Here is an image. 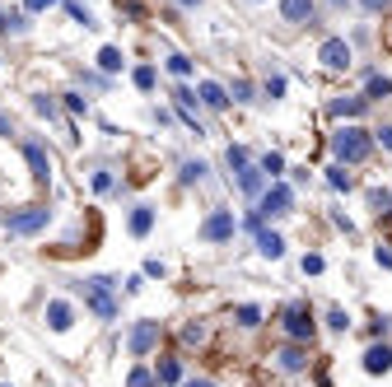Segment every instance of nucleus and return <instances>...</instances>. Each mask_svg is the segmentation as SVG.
Here are the masks:
<instances>
[{
	"label": "nucleus",
	"mask_w": 392,
	"mask_h": 387,
	"mask_svg": "<svg viewBox=\"0 0 392 387\" xmlns=\"http://www.w3.org/2000/svg\"><path fill=\"white\" fill-rule=\"evenodd\" d=\"M317 61L327 65V70H350L355 52H350V42H345V38H322V47H317Z\"/></svg>",
	"instance_id": "423d86ee"
},
{
	"label": "nucleus",
	"mask_w": 392,
	"mask_h": 387,
	"mask_svg": "<svg viewBox=\"0 0 392 387\" xmlns=\"http://www.w3.org/2000/svg\"><path fill=\"white\" fill-rule=\"evenodd\" d=\"M65 15L75 19L79 29H94V19H89V10H84V5H79V0H65Z\"/></svg>",
	"instance_id": "4be33fe9"
},
{
	"label": "nucleus",
	"mask_w": 392,
	"mask_h": 387,
	"mask_svg": "<svg viewBox=\"0 0 392 387\" xmlns=\"http://www.w3.org/2000/svg\"><path fill=\"white\" fill-rule=\"evenodd\" d=\"M234 229H238L234 210H210V215H205V224H201V238H205V243H229V238H234Z\"/></svg>",
	"instance_id": "39448f33"
},
{
	"label": "nucleus",
	"mask_w": 392,
	"mask_h": 387,
	"mask_svg": "<svg viewBox=\"0 0 392 387\" xmlns=\"http://www.w3.org/2000/svg\"><path fill=\"white\" fill-rule=\"evenodd\" d=\"M131 79H136V89H155V65H136Z\"/></svg>",
	"instance_id": "a878e982"
},
{
	"label": "nucleus",
	"mask_w": 392,
	"mask_h": 387,
	"mask_svg": "<svg viewBox=\"0 0 392 387\" xmlns=\"http://www.w3.org/2000/svg\"><path fill=\"white\" fill-rule=\"evenodd\" d=\"M94 191H112V173H94Z\"/></svg>",
	"instance_id": "58836bf2"
},
{
	"label": "nucleus",
	"mask_w": 392,
	"mask_h": 387,
	"mask_svg": "<svg viewBox=\"0 0 392 387\" xmlns=\"http://www.w3.org/2000/svg\"><path fill=\"white\" fill-rule=\"evenodd\" d=\"M182 378V364L178 359H159V383H178Z\"/></svg>",
	"instance_id": "5701e85b"
},
{
	"label": "nucleus",
	"mask_w": 392,
	"mask_h": 387,
	"mask_svg": "<svg viewBox=\"0 0 392 387\" xmlns=\"http://www.w3.org/2000/svg\"><path fill=\"white\" fill-rule=\"evenodd\" d=\"M262 322V308H257V303H243V308H238V326H257Z\"/></svg>",
	"instance_id": "cd10ccee"
},
{
	"label": "nucleus",
	"mask_w": 392,
	"mask_h": 387,
	"mask_svg": "<svg viewBox=\"0 0 392 387\" xmlns=\"http://www.w3.org/2000/svg\"><path fill=\"white\" fill-rule=\"evenodd\" d=\"M299 266H304V276H322V266H327V262H322L317 252H304V262H299Z\"/></svg>",
	"instance_id": "c756f323"
},
{
	"label": "nucleus",
	"mask_w": 392,
	"mask_h": 387,
	"mask_svg": "<svg viewBox=\"0 0 392 387\" xmlns=\"http://www.w3.org/2000/svg\"><path fill=\"white\" fill-rule=\"evenodd\" d=\"M276 364H281L285 373H299V369H308V350L290 341V345H285V350H281V355H276Z\"/></svg>",
	"instance_id": "f8f14e48"
},
{
	"label": "nucleus",
	"mask_w": 392,
	"mask_h": 387,
	"mask_svg": "<svg viewBox=\"0 0 392 387\" xmlns=\"http://www.w3.org/2000/svg\"><path fill=\"white\" fill-rule=\"evenodd\" d=\"M331 155H336V164H364V159L374 155V136L360 131V126H341L331 136Z\"/></svg>",
	"instance_id": "f257e3e1"
},
{
	"label": "nucleus",
	"mask_w": 392,
	"mask_h": 387,
	"mask_svg": "<svg viewBox=\"0 0 392 387\" xmlns=\"http://www.w3.org/2000/svg\"><path fill=\"white\" fill-rule=\"evenodd\" d=\"M0 29H10V33H24V29H29V24H24V10H15V15H10L5 24H0Z\"/></svg>",
	"instance_id": "72a5a7b5"
},
{
	"label": "nucleus",
	"mask_w": 392,
	"mask_h": 387,
	"mask_svg": "<svg viewBox=\"0 0 392 387\" xmlns=\"http://www.w3.org/2000/svg\"><path fill=\"white\" fill-rule=\"evenodd\" d=\"M369 201H374V205H378V215H383V210L392 205V196H388V191H369Z\"/></svg>",
	"instance_id": "e433bc0d"
},
{
	"label": "nucleus",
	"mask_w": 392,
	"mask_h": 387,
	"mask_svg": "<svg viewBox=\"0 0 392 387\" xmlns=\"http://www.w3.org/2000/svg\"><path fill=\"white\" fill-rule=\"evenodd\" d=\"M392 93V79L378 75V70H369V79H364V98H388Z\"/></svg>",
	"instance_id": "6ab92c4d"
},
{
	"label": "nucleus",
	"mask_w": 392,
	"mask_h": 387,
	"mask_svg": "<svg viewBox=\"0 0 392 387\" xmlns=\"http://www.w3.org/2000/svg\"><path fill=\"white\" fill-rule=\"evenodd\" d=\"M238 187H243V196H262L271 182H267V173L257 168V164H248V168L238 173Z\"/></svg>",
	"instance_id": "9b49d317"
},
{
	"label": "nucleus",
	"mask_w": 392,
	"mask_h": 387,
	"mask_svg": "<svg viewBox=\"0 0 392 387\" xmlns=\"http://www.w3.org/2000/svg\"><path fill=\"white\" fill-rule=\"evenodd\" d=\"M33 112H42V117H56V103H52L47 93H38V98H33Z\"/></svg>",
	"instance_id": "473e14b6"
},
{
	"label": "nucleus",
	"mask_w": 392,
	"mask_h": 387,
	"mask_svg": "<svg viewBox=\"0 0 392 387\" xmlns=\"http://www.w3.org/2000/svg\"><path fill=\"white\" fill-rule=\"evenodd\" d=\"M369 108V98H331V117H360V112Z\"/></svg>",
	"instance_id": "f3484780"
},
{
	"label": "nucleus",
	"mask_w": 392,
	"mask_h": 387,
	"mask_svg": "<svg viewBox=\"0 0 392 387\" xmlns=\"http://www.w3.org/2000/svg\"><path fill=\"white\" fill-rule=\"evenodd\" d=\"M168 70H173L178 79H187V75H191V61H187V56H178V52H173V56H168Z\"/></svg>",
	"instance_id": "7c9ffc66"
},
{
	"label": "nucleus",
	"mask_w": 392,
	"mask_h": 387,
	"mask_svg": "<svg viewBox=\"0 0 392 387\" xmlns=\"http://www.w3.org/2000/svg\"><path fill=\"white\" fill-rule=\"evenodd\" d=\"M187 387H215L210 378H187Z\"/></svg>",
	"instance_id": "79ce46f5"
},
{
	"label": "nucleus",
	"mask_w": 392,
	"mask_h": 387,
	"mask_svg": "<svg viewBox=\"0 0 392 387\" xmlns=\"http://www.w3.org/2000/svg\"><path fill=\"white\" fill-rule=\"evenodd\" d=\"M205 173H210V168H205L201 159H187V164H182V182H201Z\"/></svg>",
	"instance_id": "393cba45"
},
{
	"label": "nucleus",
	"mask_w": 392,
	"mask_h": 387,
	"mask_svg": "<svg viewBox=\"0 0 392 387\" xmlns=\"http://www.w3.org/2000/svg\"><path fill=\"white\" fill-rule=\"evenodd\" d=\"M257 215H262V219L295 215V191H290V182H271L267 191L257 196Z\"/></svg>",
	"instance_id": "f03ea898"
},
{
	"label": "nucleus",
	"mask_w": 392,
	"mask_h": 387,
	"mask_svg": "<svg viewBox=\"0 0 392 387\" xmlns=\"http://www.w3.org/2000/svg\"><path fill=\"white\" fill-rule=\"evenodd\" d=\"M56 0H24V15H38V10H52Z\"/></svg>",
	"instance_id": "f704fd0d"
},
{
	"label": "nucleus",
	"mask_w": 392,
	"mask_h": 387,
	"mask_svg": "<svg viewBox=\"0 0 392 387\" xmlns=\"http://www.w3.org/2000/svg\"><path fill=\"white\" fill-rule=\"evenodd\" d=\"M378 266H383V271H392V252L388 248H378Z\"/></svg>",
	"instance_id": "a19ab883"
},
{
	"label": "nucleus",
	"mask_w": 392,
	"mask_h": 387,
	"mask_svg": "<svg viewBox=\"0 0 392 387\" xmlns=\"http://www.w3.org/2000/svg\"><path fill=\"white\" fill-rule=\"evenodd\" d=\"M234 98H238V103H248V98H252V84H248V79H238V84H234Z\"/></svg>",
	"instance_id": "4c0bfd02"
},
{
	"label": "nucleus",
	"mask_w": 392,
	"mask_h": 387,
	"mask_svg": "<svg viewBox=\"0 0 392 387\" xmlns=\"http://www.w3.org/2000/svg\"><path fill=\"white\" fill-rule=\"evenodd\" d=\"M0 136H10V117L5 112H0Z\"/></svg>",
	"instance_id": "37998d69"
},
{
	"label": "nucleus",
	"mask_w": 392,
	"mask_h": 387,
	"mask_svg": "<svg viewBox=\"0 0 392 387\" xmlns=\"http://www.w3.org/2000/svg\"><path fill=\"white\" fill-rule=\"evenodd\" d=\"M47 219H52V210H47V205H29V210H19V215H10V233H19V238H29V233L47 229Z\"/></svg>",
	"instance_id": "0eeeda50"
},
{
	"label": "nucleus",
	"mask_w": 392,
	"mask_h": 387,
	"mask_svg": "<svg viewBox=\"0 0 392 387\" xmlns=\"http://www.w3.org/2000/svg\"><path fill=\"white\" fill-rule=\"evenodd\" d=\"M150 229H155V205H136V210H131V233L145 238Z\"/></svg>",
	"instance_id": "a211bd4d"
},
{
	"label": "nucleus",
	"mask_w": 392,
	"mask_h": 387,
	"mask_svg": "<svg viewBox=\"0 0 392 387\" xmlns=\"http://www.w3.org/2000/svg\"><path fill=\"white\" fill-rule=\"evenodd\" d=\"M126 345H131V355H150V350L159 345V322H150V317H145V322H136Z\"/></svg>",
	"instance_id": "6e6552de"
},
{
	"label": "nucleus",
	"mask_w": 392,
	"mask_h": 387,
	"mask_svg": "<svg viewBox=\"0 0 392 387\" xmlns=\"http://www.w3.org/2000/svg\"><path fill=\"white\" fill-rule=\"evenodd\" d=\"M327 326H331V331H350V313H345V308H331L327 313Z\"/></svg>",
	"instance_id": "c85d7f7f"
},
{
	"label": "nucleus",
	"mask_w": 392,
	"mask_h": 387,
	"mask_svg": "<svg viewBox=\"0 0 392 387\" xmlns=\"http://www.w3.org/2000/svg\"><path fill=\"white\" fill-rule=\"evenodd\" d=\"M70 322H75L70 303H65V299H52V303H47V326H52V331H65Z\"/></svg>",
	"instance_id": "dca6fc26"
},
{
	"label": "nucleus",
	"mask_w": 392,
	"mask_h": 387,
	"mask_svg": "<svg viewBox=\"0 0 392 387\" xmlns=\"http://www.w3.org/2000/svg\"><path fill=\"white\" fill-rule=\"evenodd\" d=\"M257 168L267 173V182H281V173H285V159L276 155V150H271V155H262V164H257Z\"/></svg>",
	"instance_id": "aec40b11"
},
{
	"label": "nucleus",
	"mask_w": 392,
	"mask_h": 387,
	"mask_svg": "<svg viewBox=\"0 0 392 387\" xmlns=\"http://www.w3.org/2000/svg\"><path fill=\"white\" fill-rule=\"evenodd\" d=\"M112 280H84V303H89V308L98 313V317H103V322H112V317H117V303H112Z\"/></svg>",
	"instance_id": "7ed1b4c3"
},
{
	"label": "nucleus",
	"mask_w": 392,
	"mask_h": 387,
	"mask_svg": "<svg viewBox=\"0 0 392 387\" xmlns=\"http://www.w3.org/2000/svg\"><path fill=\"white\" fill-rule=\"evenodd\" d=\"M24 159H29L33 177H38V182L47 187V182H52V159H47V150H42L38 140H29V145H24Z\"/></svg>",
	"instance_id": "1a4fd4ad"
},
{
	"label": "nucleus",
	"mask_w": 392,
	"mask_h": 387,
	"mask_svg": "<svg viewBox=\"0 0 392 387\" xmlns=\"http://www.w3.org/2000/svg\"><path fill=\"white\" fill-rule=\"evenodd\" d=\"M196 98H201L205 108H229V93H224V84H215V79H201V89H196Z\"/></svg>",
	"instance_id": "4468645a"
},
{
	"label": "nucleus",
	"mask_w": 392,
	"mask_h": 387,
	"mask_svg": "<svg viewBox=\"0 0 392 387\" xmlns=\"http://www.w3.org/2000/svg\"><path fill=\"white\" fill-rule=\"evenodd\" d=\"M126 387H155V378H150V369H131Z\"/></svg>",
	"instance_id": "2f4dec72"
},
{
	"label": "nucleus",
	"mask_w": 392,
	"mask_h": 387,
	"mask_svg": "<svg viewBox=\"0 0 392 387\" xmlns=\"http://www.w3.org/2000/svg\"><path fill=\"white\" fill-rule=\"evenodd\" d=\"M374 145H383V150H388V155H392V126H383V131H374Z\"/></svg>",
	"instance_id": "c9c22d12"
},
{
	"label": "nucleus",
	"mask_w": 392,
	"mask_h": 387,
	"mask_svg": "<svg viewBox=\"0 0 392 387\" xmlns=\"http://www.w3.org/2000/svg\"><path fill=\"white\" fill-rule=\"evenodd\" d=\"M224 159H229V168H234V173L248 168V150H243V145H229V155H224Z\"/></svg>",
	"instance_id": "bb28decb"
},
{
	"label": "nucleus",
	"mask_w": 392,
	"mask_h": 387,
	"mask_svg": "<svg viewBox=\"0 0 392 387\" xmlns=\"http://www.w3.org/2000/svg\"><path fill=\"white\" fill-rule=\"evenodd\" d=\"M392 369V345H369L364 350V373H388Z\"/></svg>",
	"instance_id": "ddd939ff"
},
{
	"label": "nucleus",
	"mask_w": 392,
	"mask_h": 387,
	"mask_svg": "<svg viewBox=\"0 0 392 387\" xmlns=\"http://www.w3.org/2000/svg\"><path fill=\"white\" fill-rule=\"evenodd\" d=\"M313 0H281V19L285 24H308V19H313Z\"/></svg>",
	"instance_id": "9d476101"
},
{
	"label": "nucleus",
	"mask_w": 392,
	"mask_h": 387,
	"mask_svg": "<svg viewBox=\"0 0 392 387\" xmlns=\"http://www.w3.org/2000/svg\"><path fill=\"white\" fill-rule=\"evenodd\" d=\"M257 252L271 257V262H281V257H285V238H281V233H271V229H257Z\"/></svg>",
	"instance_id": "2eb2a0df"
},
{
	"label": "nucleus",
	"mask_w": 392,
	"mask_h": 387,
	"mask_svg": "<svg viewBox=\"0 0 392 387\" xmlns=\"http://www.w3.org/2000/svg\"><path fill=\"white\" fill-rule=\"evenodd\" d=\"M98 65H103V70H122V52H117V47H103V52H98Z\"/></svg>",
	"instance_id": "b1692460"
},
{
	"label": "nucleus",
	"mask_w": 392,
	"mask_h": 387,
	"mask_svg": "<svg viewBox=\"0 0 392 387\" xmlns=\"http://www.w3.org/2000/svg\"><path fill=\"white\" fill-rule=\"evenodd\" d=\"M178 5H201V0H178Z\"/></svg>",
	"instance_id": "a18cd8bd"
},
{
	"label": "nucleus",
	"mask_w": 392,
	"mask_h": 387,
	"mask_svg": "<svg viewBox=\"0 0 392 387\" xmlns=\"http://www.w3.org/2000/svg\"><path fill=\"white\" fill-rule=\"evenodd\" d=\"M313 313L304 308V303H290V308H285V336H290V341L295 345H304V341H313Z\"/></svg>",
	"instance_id": "20e7f679"
},
{
	"label": "nucleus",
	"mask_w": 392,
	"mask_h": 387,
	"mask_svg": "<svg viewBox=\"0 0 392 387\" xmlns=\"http://www.w3.org/2000/svg\"><path fill=\"white\" fill-rule=\"evenodd\" d=\"M327 5H331V10H345V5H350V0H327Z\"/></svg>",
	"instance_id": "c03bdc74"
},
{
	"label": "nucleus",
	"mask_w": 392,
	"mask_h": 387,
	"mask_svg": "<svg viewBox=\"0 0 392 387\" xmlns=\"http://www.w3.org/2000/svg\"><path fill=\"white\" fill-rule=\"evenodd\" d=\"M360 5H364V10H374V15H378V10H388L392 0H360Z\"/></svg>",
	"instance_id": "ea45409f"
},
{
	"label": "nucleus",
	"mask_w": 392,
	"mask_h": 387,
	"mask_svg": "<svg viewBox=\"0 0 392 387\" xmlns=\"http://www.w3.org/2000/svg\"><path fill=\"white\" fill-rule=\"evenodd\" d=\"M327 182L336 187V191H350V187H355V177L345 173V164H331V168H327Z\"/></svg>",
	"instance_id": "412c9836"
}]
</instances>
